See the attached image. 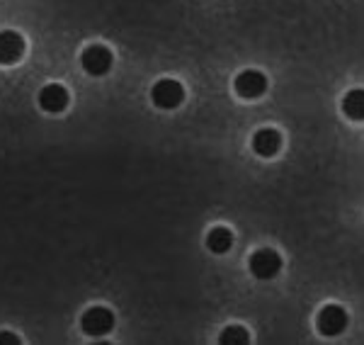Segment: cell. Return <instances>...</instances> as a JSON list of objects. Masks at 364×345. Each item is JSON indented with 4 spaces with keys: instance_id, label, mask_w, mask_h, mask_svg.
<instances>
[{
    "instance_id": "1",
    "label": "cell",
    "mask_w": 364,
    "mask_h": 345,
    "mask_svg": "<svg viewBox=\"0 0 364 345\" xmlns=\"http://www.w3.org/2000/svg\"><path fill=\"white\" fill-rule=\"evenodd\" d=\"M112 63H114V56L105 44H90V46H85L83 54H80V66H83V71L87 75H92V78L107 75L112 71Z\"/></svg>"
},
{
    "instance_id": "2",
    "label": "cell",
    "mask_w": 364,
    "mask_h": 345,
    "mask_svg": "<svg viewBox=\"0 0 364 345\" xmlns=\"http://www.w3.org/2000/svg\"><path fill=\"white\" fill-rule=\"evenodd\" d=\"M151 100L158 110H175L185 100V87H182L180 80L161 78L151 90Z\"/></svg>"
},
{
    "instance_id": "3",
    "label": "cell",
    "mask_w": 364,
    "mask_h": 345,
    "mask_svg": "<svg viewBox=\"0 0 364 345\" xmlns=\"http://www.w3.org/2000/svg\"><path fill=\"white\" fill-rule=\"evenodd\" d=\"M233 87H236L238 97L243 100H255V97H262L267 92V75L257 68H248V71H240L233 80Z\"/></svg>"
},
{
    "instance_id": "4",
    "label": "cell",
    "mask_w": 364,
    "mask_h": 345,
    "mask_svg": "<svg viewBox=\"0 0 364 345\" xmlns=\"http://www.w3.org/2000/svg\"><path fill=\"white\" fill-rule=\"evenodd\" d=\"M80 329L85 336H105L114 329V314L107 307H90L87 312L80 317Z\"/></svg>"
},
{
    "instance_id": "5",
    "label": "cell",
    "mask_w": 364,
    "mask_h": 345,
    "mask_svg": "<svg viewBox=\"0 0 364 345\" xmlns=\"http://www.w3.org/2000/svg\"><path fill=\"white\" fill-rule=\"evenodd\" d=\"M316 329L323 336H338L348 329V312L340 304H326L316 317Z\"/></svg>"
},
{
    "instance_id": "6",
    "label": "cell",
    "mask_w": 364,
    "mask_h": 345,
    "mask_svg": "<svg viewBox=\"0 0 364 345\" xmlns=\"http://www.w3.org/2000/svg\"><path fill=\"white\" fill-rule=\"evenodd\" d=\"M282 270V258L272 248H257L250 255V272L257 280H272Z\"/></svg>"
},
{
    "instance_id": "7",
    "label": "cell",
    "mask_w": 364,
    "mask_h": 345,
    "mask_svg": "<svg viewBox=\"0 0 364 345\" xmlns=\"http://www.w3.org/2000/svg\"><path fill=\"white\" fill-rule=\"evenodd\" d=\"M68 102H70L68 90L63 85H58V83H49V85H44L42 90H39V107H42L44 112H49V115L63 112V110L68 107Z\"/></svg>"
},
{
    "instance_id": "8",
    "label": "cell",
    "mask_w": 364,
    "mask_h": 345,
    "mask_svg": "<svg viewBox=\"0 0 364 345\" xmlns=\"http://www.w3.org/2000/svg\"><path fill=\"white\" fill-rule=\"evenodd\" d=\"M22 56H25V39H22V34L13 32V29L0 32V63L3 66H13Z\"/></svg>"
},
{
    "instance_id": "9",
    "label": "cell",
    "mask_w": 364,
    "mask_h": 345,
    "mask_svg": "<svg viewBox=\"0 0 364 345\" xmlns=\"http://www.w3.org/2000/svg\"><path fill=\"white\" fill-rule=\"evenodd\" d=\"M279 149H282V134L277 129H272V127H262L252 137V151L257 156H262V159H272Z\"/></svg>"
},
{
    "instance_id": "10",
    "label": "cell",
    "mask_w": 364,
    "mask_h": 345,
    "mask_svg": "<svg viewBox=\"0 0 364 345\" xmlns=\"http://www.w3.org/2000/svg\"><path fill=\"white\" fill-rule=\"evenodd\" d=\"M231 245H233V231L226 229V226H214L207 233V248L211 253H226V250H231Z\"/></svg>"
},
{
    "instance_id": "11",
    "label": "cell",
    "mask_w": 364,
    "mask_h": 345,
    "mask_svg": "<svg viewBox=\"0 0 364 345\" xmlns=\"http://www.w3.org/2000/svg\"><path fill=\"white\" fill-rule=\"evenodd\" d=\"M343 112L355 122L364 120V90L362 87H355L348 95L343 97Z\"/></svg>"
},
{
    "instance_id": "12",
    "label": "cell",
    "mask_w": 364,
    "mask_h": 345,
    "mask_svg": "<svg viewBox=\"0 0 364 345\" xmlns=\"http://www.w3.org/2000/svg\"><path fill=\"white\" fill-rule=\"evenodd\" d=\"M221 345H248L250 343V333L243 326H228L224 333L219 336Z\"/></svg>"
},
{
    "instance_id": "13",
    "label": "cell",
    "mask_w": 364,
    "mask_h": 345,
    "mask_svg": "<svg viewBox=\"0 0 364 345\" xmlns=\"http://www.w3.org/2000/svg\"><path fill=\"white\" fill-rule=\"evenodd\" d=\"M22 341L10 331H0V345H20Z\"/></svg>"
}]
</instances>
